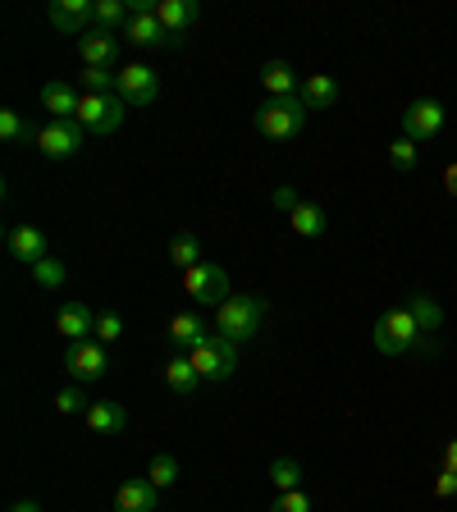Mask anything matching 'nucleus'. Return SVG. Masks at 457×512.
<instances>
[{
    "label": "nucleus",
    "instance_id": "f257e3e1",
    "mask_svg": "<svg viewBox=\"0 0 457 512\" xmlns=\"http://www.w3.org/2000/svg\"><path fill=\"white\" fill-rule=\"evenodd\" d=\"M371 343H375V352H384V357H430V352H435V339L416 325V316L403 307V302L375 316Z\"/></svg>",
    "mask_w": 457,
    "mask_h": 512
},
{
    "label": "nucleus",
    "instance_id": "f03ea898",
    "mask_svg": "<svg viewBox=\"0 0 457 512\" xmlns=\"http://www.w3.org/2000/svg\"><path fill=\"white\" fill-rule=\"evenodd\" d=\"M261 320H266V298H247V293H234L229 302H220L211 316L215 334L229 343H238L243 348L247 339H256V330H261Z\"/></svg>",
    "mask_w": 457,
    "mask_h": 512
},
{
    "label": "nucleus",
    "instance_id": "7ed1b4c3",
    "mask_svg": "<svg viewBox=\"0 0 457 512\" xmlns=\"http://www.w3.org/2000/svg\"><path fill=\"white\" fill-rule=\"evenodd\" d=\"M307 115L311 110L302 106V96H270L266 106L256 110V133L270 142H288L307 128Z\"/></svg>",
    "mask_w": 457,
    "mask_h": 512
},
{
    "label": "nucleus",
    "instance_id": "20e7f679",
    "mask_svg": "<svg viewBox=\"0 0 457 512\" xmlns=\"http://www.w3.org/2000/svg\"><path fill=\"white\" fill-rule=\"evenodd\" d=\"M179 284L197 307H220V302L234 298V293H229V275H224V266H215V261H202V266L183 270Z\"/></svg>",
    "mask_w": 457,
    "mask_h": 512
},
{
    "label": "nucleus",
    "instance_id": "39448f33",
    "mask_svg": "<svg viewBox=\"0 0 457 512\" xmlns=\"http://www.w3.org/2000/svg\"><path fill=\"white\" fill-rule=\"evenodd\" d=\"M188 357H192V366H197V375H202V380H211V384L229 380V375L238 371V343L220 339V334H211L206 343H197Z\"/></svg>",
    "mask_w": 457,
    "mask_h": 512
},
{
    "label": "nucleus",
    "instance_id": "423d86ee",
    "mask_svg": "<svg viewBox=\"0 0 457 512\" xmlns=\"http://www.w3.org/2000/svg\"><path fill=\"white\" fill-rule=\"evenodd\" d=\"M87 138H92V133H87L78 119H51V124L37 128V147L51 160H74Z\"/></svg>",
    "mask_w": 457,
    "mask_h": 512
},
{
    "label": "nucleus",
    "instance_id": "0eeeda50",
    "mask_svg": "<svg viewBox=\"0 0 457 512\" xmlns=\"http://www.w3.org/2000/svg\"><path fill=\"white\" fill-rule=\"evenodd\" d=\"M128 5H133V19H128V28H124V37L133 46H142V51H160V46H179L170 37V32H165V23L156 19V5H151V0H128Z\"/></svg>",
    "mask_w": 457,
    "mask_h": 512
},
{
    "label": "nucleus",
    "instance_id": "6e6552de",
    "mask_svg": "<svg viewBox=\"0 0 457 512\" xmlns=\"http://www.w3.org/2000/svg\"><path fill=\"white\" fill-rule=\"evenodd\" d=\"M124 115H128L124 96H92V92H83V106H78V124H83L87 133L106 138V133H115V128L124 124Z\"/></svg>",
    "mask_w": 457,
    "mask_h": 512
},
{
    "label": "nucleus",
    "instance_id": "1a4fd4ad",
    "mask_svg": "<svg viewBox=\"0 0 457 512\" xmlns=\"http://www.w3.org/2000/svg\"><path fill=\"white\" fill-rule=\"evenodd\" d=\"M119 96H124V106H156L160 101V74L151 64H124L119 69Z\"/></svg>",
    "mask_w": 457,
    "mask_h": 512
},
{
    "label": "nucleus",
    "instance_id": "9d476101",
    "mask_svg": "<svg viewBox=\"0 0 457 512\" xmlns=\"http://www.w3.org/2000/svg\"><path fill=\"white\" fill-rule=\"evenodd\" d=\"M64 371L74 375L78 384H96V380H101V375L110 371L106 343H101V339H87V343H69V352H64Z\"/></svg>",
    "mask_w": 457,
    "mask_h": 512
},
{
    "label": "nucleus",
    "instance_id": "9b49d317",
    "mask_svg": "<svg viewBox=\"0 0 457 512\" xmlns=\"http://www.w3.org/2000/svg\"><path fill=\"white\" fill-rule=\"evenodd\" d=\"M439 133H444V106L439 101H412V106L403 110V138L412 142H435Z\"/></svg>",
    "mask_w": 457,
    "mask_h": 512
},
{
    "label": "nucleus",
    "instance_id": "f8f14e48",
    "mask_svg": "<svg viewBox=\"0 0 457 512\" xmlns=\"http://www.w3.org/2000/svg\"><path fill=\"white\" fill-rule=\"evenodd\" d=\"M92 10H96V0H51L46 19H51L55 32H69V37H78V42H83L87 32L96 28V23H92Z\"/></svg>",
    "mask_w": 457,
    "mask_h": 512
},
{
    "label": "nucleus",
    "instance_id": "ddd939ff",
    "mask_svg": "<svg viewBox=\"0 0 457 512\" xmlns=\"http://www.w3.org/2000/svg\"><path fill=\"white\" fill-rule=\"evenodd\" d=\"M55 330H60V339H69V343L96 339V311L87 307V302H64V307L55 311Z\"/></svg>",
    "mask_w": 457,
    "mask_h": 512
},
{
    "label": "nucleus",
    "instance_id": "4468645a",
    "mask_svg": "<svg viewBox=\"0 0 457 512\" xmlns=\"http://www.w3.org/2000/svg\"><path fill=\"white\" fill-rule=\"evenodd\" d=\"M211 320L202 316V311H179V316L170 320V330H165V339L174 343V352H192L197 343H206L211 339Z\"/></svg>",
    "mask_w": 457,
    "mask_h": 512
},
{
    "label": "nucleus",
    "instance_id": "2eb2a0df",
    "mask_svg": "<svg viewBox=\"0 0 457 512\" xmlns=\"http://www.w3.org/2000/svg\"><path fill=\"white\" fill-rule=\"evenodd\" d=\"M5 247H10L14 261H23V266H37V261H46V234L37 229V224H14L10 234H5Z\"/></svg>",
    "mask_w": 457,
    "mask_h": 512
},
{
    "label": "nucleus",
    "instance_id": "dca6fc26",
    "mask_svg": "<svg viewBox=\"0 0 457 512\" xmlns=\"http://www.w3.org/2000/svg\"><path fill=\"white\" fill-rule=\"evenodd\" d=\"M78 106H83V92L74 83H42V110L51 119H78Z\"/></svg>",
    "mask_w": 457,
    "mask_h": 512
},
{
    "label": "nucleus",
    "instance_id": "f3484780",
    "mask_svg": "<svg viewBox=\"0 0 457 512\" xmlns=\"http://www.w3.org/2000/svg\"><path fill=\"white\" fill-rule=\"evenodd\" d=\"M156 19L165 23V32H170L174 42H183V32L197 28L202 10H197V0H160V5H156Z\"/></svg>",
    "mask_w": 457,
    "mask_h": 512
},
{
    "label": "nucleus",
    "instance_id": "a211bd4d",
    "mask_svg": "<svg viewBox=\"0 0 457 512\" xmlns=\"http://www.w3.org/2000/svg\"><path fill=\"white\" fill-rule=\"evenodd\" d=\"M156 503H160V490L147 476L124 480L115 490V512H156Z\"/></svg>",
    "mask_w": 457,
    "mask_h": 512
},
{
    "label": "nucleus",
    "instance_id": "6ab92c4d",
    "mask_svg": "<svg viewBox=\"0 0 457 512\" xmlns=\"http://www.w3.org/2000/svg\"><path fill=\"white\" fill-rule=\"evenodd\" d=\"M87 430H96V435H124L128 430V412L124 403H110V398H96L92 407H87Z\"/></svg>",
    "mask_w": 457,
    "mask_h": 512
},
{
    "label": "nucleus",
    "instance_id": "aec40b11",
    "mask_svg": "<svg viewBox=\"0 0 457 512\" xmlns=\"http://www.w3.org/2000/svg\"><path fill=\"white\" fill-rule=\"evenodd\" d=\"M165 384H170L179 398H197V389H202V375H197V366H192L188 352H174L170 362H165Z\"/></svg>",
    "mask_w": 457,
    "mask_h": 512
},
{
    "label": "nucleus",
    "instance_id": "412c9836",
    "mask_svg": "<svg viewBox=\"0 0 457 512\" xmlns=\"http://www.w3.org/2000/svg\"><path fill=\"white\" fill-rule=\"evenodd\" d=\"M302 106L307 110H330V106H339V96H343V87L334 83L330 74H307L302 78Z\"/></svg>",
    "mask_w": 457,
    "mask_h": 512
},
{
    "label": "nucleus",
    "instance_id": "4be33fe9",
    "mask_svg": "<svg viewBox=\"0 0 457 512\" xmlns=\"http://www.w3.org/2000/svg\"><path fill=\"white\" fill-rule=\"evenodd\" d=\"M78 55H83V64H92V69H110V64L119 60V42L110 37V32H87L83 42H78Z\"/></svg>",
    "mask_w": 457,
    "mask_h": 512
},
{
    "label": "nucleus",
    "instance_id": "5701e85b",
    "mask_svg": "<svg viewBox=\"0 0 457 512\" xmlns=\"http://www.w3.org/2000/svg\"><path fill=\"white\" fill-rule=\"evenodd\" d=\"M128 19H133V5L128 0H96V10H92V23H96V32H124L128 28Z\"/></svg>",
    "mask_w": 457,
    "mask_h": 512
},
{
    "label": "nucleus",
    "instance_id": "b1692460",
    "mask_svg": "<svg viewBox=\"0 0 457 512\" xmlns=\"http://www.w3.org/2000/svg\"><path fill=\"white\" fill-rule=\"evenodd\" d=\"M261 83H266L270 96H298L302 92V78L293 74V64H284V60H270L266 69H261Z\"/></svg>",
    "mask_w": 457,
    "mask_h": 512
},
{
    "label": "nucleus",
    "instance_id": "393cba45",
    "mask_svg": "<svg viewBox=\"0 0 457 512\" xmlns=\"http://www.w3.org/2000/svg\"><path fill=\"white\" fill-rule=\"evenodd\" d=\"M403 307L412 311V316H416V325H421V330H426L430 339H435V330H439V325H444V307H439V302L430 298V293H407V298H403Z\"/></svg>",
    "mask_w": 457,
    "mask_h": 512
},
{
    "label": "nucleus",
    "instance_id": "a878e982",
    "mask_svg": "<svg viewBox=\"0 0 457 512\" xmlns=\"http://www.w3.org/2000/svg\"><path fill=\"white\" fill-rule=\"evenodd\" d=\"M288 224H293V234H302V238H320L330 229V220H325V211H320L316 202H302L298 211L288 215Z\"/></svg>",
    "mask_w": 457,
    "mask_h": 512
},
{
    "label": "nucleus",
    "instance_id": "bb28decb",
    "mask_svg": "<svg viewBox=\"0 0 457 512\" xmlns=\"http://www.w3.org/2000/svg\"><path fill=\"white\" fill-rule=\"evenodd\" d=\"M170 261L179 270L202 266V261H206V256H202V238H197V234H174L170 238Z\"/></svg>",
    "mask_w": 457,
    "mask_h": 512
},
{
    "label": "nucleus",
    "instance_id": "cd10ccee",
    "mask_svg": "<svg viewBox=\"0 0 457 512\" xmlns=\"http://www.w3.org/2000/svg\"><path fill=\"white\" fill-rule=\"evenodd\" d=\"M78 87H83V92H92V96H119V74H115V69H92V64H83Z\"/></svg>",
    "mask_w": 457,
    "mask_h": 512
},
{
    "label": "nucleus",
    "instance_id": "c85d7f7f",
    "mask_svg": "<svg viewBox=\"0 0 457 512\" xmlns=\"http://www.w3.org/2000/svg\"><path fill=\"white\" fill-rule=\"evenodd\" d=\"M270 485H275L279 494L302 490V462L298 458H275L270 462Z\"/></svg>",
    "mask_w": 457,
    "mask_h": 512
},
{
    "label": "nucleus",
    "instance_id": "c756f323",
    "mask_svg": "<svg viewBox=\"0 0 457 512\" xmlns=\"http://www.w3.org/2000/svg\"><path fill=\"white\" fill-rule=\"evenodd\" d=\"M389 165H394V170H403V174H412L416 165H421V142H412V138H403V133H398V138L389 142Z\"/></svg>",
    "mask_w": 457,
    "mask_h": 512
},
{
    "label": "nucleus",
    "instance_id": "7c9ffc66",
    "mask_svg": "<svg viewBox=\"0 0 457 512\" xmlns=\"http://www.w3.org/2000/svg\"><path fill=\"white\" fill-rule=\"evenodd\" d=\"M0 138L5 142H37V128L19 110H0Z\"/></svg>",
    "mask_w": 457,
    "mask_h": 512
},
{
    "label": "nucleus",
    "instance_id": "2f4dec72",
    "mask_svg": "<svg viewBox=\"0 0 457 512\" xmlns=\"http://www.w3.org/2000/svg\"><path fill=\"white\" fill-rule=\"evenodd\" d=\"M147 480L156 485V490H170L174 480H179V458H174V453H156L151 467H147Z\"/></svg>",
    "mask_w": 457,
    "mask_h": 512
},
{
    "label": "nucleus",
    "instance_id": "473e14b6",
    "mask_svg": "<svg viewBox=\"0 0 457 512\" xmlns=\"http://www.w3.org/2000/svg\"><path fill=\"white\" fill-rule=\"evenodd\" d=\"M87 398H83V389H78V384H64L60 394H55V412L60 416H87Z\"/></svg>",
    "mask_w": 457,
    "mask_h": 512
},
{
    "label": "nucleus",
    "instance_id": "72a5a7b5",
    "mask_svg": "<svg viewBox=\"0 0 457 512\" xmlns=\"http://www.w3.org/2000/svg\"><path fill=\"white\" fill-rule=\"evenodd\" d=\"M32 279H37V288H64V261H55V256L37 261V266H32Z\"/></svg>",
    "mask_w": 457,
    "mask_h": 512
},
{
    "label": "nucleus",
    "instance_id": "f704fd0d",
    "mask_svg": "<svg viewBox=\"0 0 457 512\" xmlns=\"http://www.w3.org/2000/svg\"><path fill=\"white\" fill-rule=\"evenodd\" d=\"M270 512H311V494L307 490H288V494H275Z\"/></svg>",
    "mask_w": 457,
    "mask_h": 512
},
{
    "label": "nucleus",
    "instance_id": "c9c22d12",
    "mask_svg": "<svg viewBox=\"0 0 457 512\" xmlns=\"http://www.w3.org/2000/svg\"><path fill=\"white\" fill-rule=\"evenodd\" d=\"M119 334H124V316H119V311H101V316H96V339L115 343Z\"/></svg>",
    "mask_w": 457,
    "mask_h": 512
},
{
    "label": "nucleus",
    "instance_id": "e433bc0d",
    "mask_svg": "<svg viewBox=\"0 0 457 512\" xmlns=\"http://www.w3.org/2000/svg\"><path fill=\"white\" fill-rule=\"evenodd\" d=\"M270 202H275V211L293 215V211H298V206H302V197H298V188H288V183H284V188H275V192H270Z\"/></svg>",
    "mask_w": 457,
    "mask_h": 512
},
{
    "label": "nucleus",
    "instance_id": "4c0bfd02",
    "mask_svg": "<svg viewBox=\"0 0 457 512\" xmlns=\"http://www.w3.org/2000/svg\"><path fill=\"white\" fill-rule=\"evenodd\" d=\"M435 499H457V471H439V480H435Z\"/></svg>",
    "mask_w": 457,
    "mask_h": 512
},
{
    "label": "nucleus",
    "instance_id": "58836bf2",
    "mask_svg": "<svg viewBox=\"0 0 457 512\" xmlns=\"http://www.w3.org/2000/svg\"><path fill=\"white\" fill-rule=\"evenodd\" d=\"M444 467L457 471V439H448V444H444Z\"/></svg>",
    "mask_w": 457,
    "mask_h": 512
},
{
    "label": "nucleus",
    "instance_id": "ea45409f",
    "mask_svg": "<svg viewBox=\"0 0 457 512\" xmlns=\"http://www.w3.org/2000/svg\"><path fill=\"white\" fill-rule=\"evenodd\" d=\"M444 183H448V197H457V160L444 170Z\"/></svg>",
    "mask_w": 457,
    "mask_h": 512
},
{
    "label": "nucleus",
    "instance_id": "a19ab883",
    "mask_svg": "<svg viewBox=\"0 0 457 512\" xmlns=\"http://www.w3.org/2000/svg\"><path fill=\"white\" fill-rule=\"evenodd\" d=\"M10 512H42V503H37V499H19Z\"/></svg>",
    "mask_w": 457,
    "mask_h": 512
}]
</instances>
